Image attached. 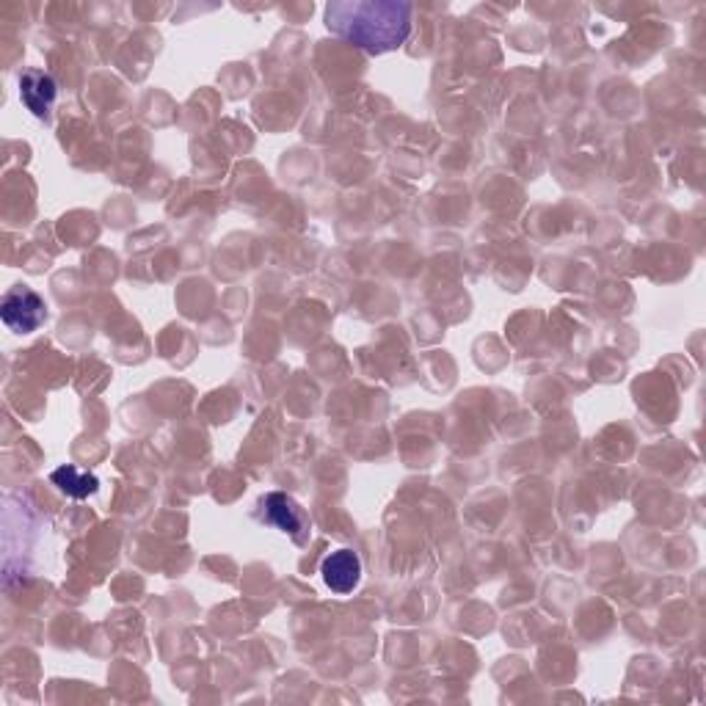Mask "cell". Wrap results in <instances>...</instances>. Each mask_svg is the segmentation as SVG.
<instances>
[{"label": "cell", "instance_id": "1", "mask_svg": "<svg viewBox=\"0 0 706 706\" xmlns=\"http://www.w3.org/2000/svg\"><path fill=\"white\" fill-rule=\"evenodd\" d=\"M326 25L367 53H389L412 34V7L398 0H345L326 9Z\"/></svg>", "mask_w": 706, "mask_h": 706}, {"label": "cell", "instance_id": "2", "mask_svg": "<svg viewBox=\"0 0 706 706\" xmlns=\"http://www.w3.org/2000/svg\"><path fill=\"white\" fill-rule=\"evenodd\" d=\"M0 318L17 334H31L48 320V304L28 288H14L3 295Z\"/></svg>", "mask_w": 706, "mask_h": 706}, {"label": "cell", "instance_id": "3", "mask_svg": "<svg viewBox=\"0 0 706 706\" xmlns=\"http://www.w3.org/2000/svg\"><path fill=\"white\" fill-rule=\"evenodd\" d=\"M263 519L282 530V533H288L295 544H304L306 536H309V519H306V513L301 511L293 497L282 495V491H273V495L265 497Z\"/></svg>", "mask_w": 706, "mask_h": 706}, {"label": "cell", "instance_id": "4", "mask_svg": "<svg viewBox=\"0 0 706 706\" xmlns=\"http://www.w3.org/2000/svg\"><path fill=\"white\" fill-rule=\"evenodd\" d=\"M320 574H324L326 585H329L334 594H351L362 580V560L360 555L351 552V549H337L329 558H324L320 563Z\"/></svg>", "mask_w": 706, "mask_h": 706}, {"label": "cell", "instance_id": "5", "mask_svg": "<svg viewBox=\"0 0 706 706\" xmlns=\"http://www.w3.org/2000/svg\"><path fill=\"white\" fill-rule=\"evenodd\" d=\"M56 95H59V86H56L53 75H48V72L25 70L20 75V97H23L25 108L34 117H48L56 102Z\"/></svg>", "mask_w": 706, "mask_h": 706}, {"label": "cell", "instance_id": "6", "mask_svg": "<svg viewBox=\"0 0 706 706\" xmlns=\"http://www.w3.org/2000/svg\"><path fill=\"white\" fill-rule=\"evenodd\" d=\"M50 480H53L66 497H72V500H86V497L97 495V489H100V480H97L95 475L81 472L77 466H70V464L59 466V470L50 475Z\"/></svg>", "mask_w": 706, "mask_h": 706}]
</instances>
